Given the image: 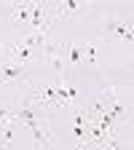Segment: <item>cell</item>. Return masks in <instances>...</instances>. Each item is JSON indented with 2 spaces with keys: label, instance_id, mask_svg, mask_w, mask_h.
Masks as SVG:
<instances>
[{
  "label": "cell",
  "instance_id": "3",
  "mask_svg": "<svg viewBox=\"0 0 134 150\" xmlns=\"http://www.w3.org/2000/svg\"><path fill=\"white\" fill-rule=\"evenodd\" d=\"M40 56H43V62H48L56 70L59 78L67 72V43H54V40H48L40 48Z\"/></svg>",
  "mask_w": 134,
  "mask_h": 150
},
{
  "label": "cell",
  "instance_id": "1",
  "mask_svg": "<svg viewBox=\"0 0 134 150\" xmlns=\"http://www.w3.org/2000/svg\"><path fill=\"white\" fill-rule=\"evenodd\" d=\"M99 35L105 40H123V43H131V24L123 22L121 16L116 13H105L102 16V30Z\"/></svg>",
  "mask_w": 134,
  "mask_h": 150
},
{
  "label": "cell",
  "instance_id": "10",
  "mask_svg": "<svg viewBox=\"0 0 134 150\" xmlns=\"http://www.w3.org/2000/svg\"><path fill=\"white\" fill-rule=\"evenodd\" d=\"M3 62H8V59H6V43H0V64Z\"/></svg>",
  "mask_w": 134,
  "mask_h": 150
},
{
  "label": "cell",
  "instance_id": "4",
  "mask_svg": "<svg viewBox=\"0 0 134 150\" xmlns=\"http://www.w3.org/2000/svg\"><path fill=\"white\" fill-rule=\"evenodd\" d=\"M51 22H54V3H32L30 32H48Z\"/></svg>",
  "mask_w": 134,
  "mask_h": 150
},
{
  "label": "cell",
  "instance_id": "5",
  "mask_svg": "<svg viewBox=\"0 0 134 150\" xmlns=\"http://www.w3.org/2000/svg\"><path fill=\"white\" fill-rule=\"evenodd\" d=\"M11 81H30V67L16 64V62H3L0 64V86H6Z\"/></svg>",
  "mask_w": 134,
  "mask_h": 150
},
{
  "label": "cell",
  "instance_id": "11",
  "mask_svg": "<svg viewBox=\"0 0 134 150\" xmlns=\"http://www.w3.org/2000/svg\"><path fill=\"white\" fill-rule=\"evenodd\" d=\"M48 150H56V147H48Z\"/></svg>",
  "mask_w": 134,
  "mask_h": 150
},
{
  "label": "cell",
  "instance_id": "8",
  "mask_svg": "<svg viewBox=\"0 0 134 150\" xmlns=\"http://www.w3.org/2000/svg\"><path fill=\"white\" fill-rule=\"evenodd\" d=\"M81 59H83V48H81L78 43H67V70L75 67Z\"/></svg>",
  "mask_w": 134,
  "mask_h": 150
},
{
  "label": "cell",
  "instance_id": "7",
  "mask_svg": "<svg viewBox=\"0 0 134 150\" xmlns=\"http://www.w3.org/2000/svg\"><path fill=\"white\" fill-rule=\"evenodd\" d=\"M30 11H32V3H11L13 24H30Z\"/></svg>",
  "mask_w": 134,
  "mask_h": 150
},
{
  "label": "cell",
  "instance_id": "9",
  "mask_svg": "<svg viewBox=\"0 0 134 150\" xmlns=\"http://www.w3.org/2000/svg\"><path fill=\"white\" fill-rule=\"evenodd\" d=\"M81 48H83V56H86V59L94 62V43H83Z\"/></svg>",
  "mask_w": 134,
  "mask_h": 150
},
{
  "label": "cell",
  "instance_id": "2",
  "mask_svg": "<svg viewBox=\"0 0 134 150\" xmlns=\"http://www.w3.org/2000/svg\"><path fill=\"white\" fill-rule=\"evenodd\" d=\"M6 59L30 67V64H35V62H43V56H40V48L24 46L22 40H11V43H6Z\"/></svg>",
  "mask_w": 134,
  "mask_h": 150
},
{
  "label": "cell",
  "instance_id": "6",
  "mask_svg": "<svg viewBox=\"0 0 134 150\" xmlns=\"http://www.w3.org/2000/svg\"><path fill=\"white\" fill-rule=\"evenodd\" d=\"M89 11L86 3H78V0H65V3H54V19H72L75 13Z\"/></svg>",
  "mask_w": 134,
  "mask_h": 150
}]
</instances>
